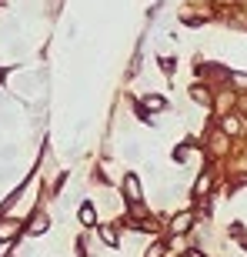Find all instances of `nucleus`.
<instances>
[{"label": "nucleus", "mask_w": 247, "mask_h": 257, "mask_svg": "<svg viewBox=\"0 0 247 257\" xmlns=\"http://www.w3.org/2000/svg\"><path fill=\"white\" fill-rule=\"evenodd\" d=\"M127 194H131V200H141V187H137V177H127Z\"/></svg>", "instance_id": "nucleus-1"}, {"label": "nucleus", "mask_w": 247, "mask_h": 257, "mask_svg": "<svg viewBox=\"0 0 247 257\" xmlns=\"http://www.w3.org/2000/svg\"><path fill=\"white\" fill-rule=\"evenodd\" d=\"M80 220H84V224H94V207H90V204L80 207Z\"/></svg>", "instance_id": "nucleus-2"}, {"label": "nucleus", "mask_w": 247, "mask_h": 257, "mask_svg": "<svg viewBox=\"0 0 247 257\" xmlns=\"http://www.w3.org/2000/svg\"><path fill=\"white\" fill-rule=\"evenodd\" d=\"M147 107H154V110H164V97H147Z\"/></svg>", "instance_id": "nucleus-3"}]
</instances>
